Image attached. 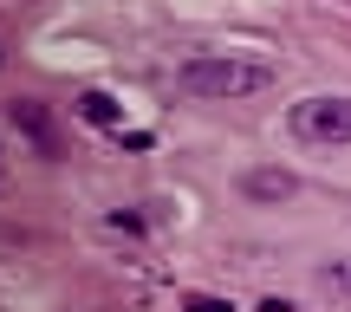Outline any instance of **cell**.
<instances>
[{
  "mask_svg": "<svg viewBox=\"0 0 351 312\" xmlns=\"http://www.w3.org/2000/svg\"><path fill=\"white\" fill-rule=\"evenodd\" d=\"M176 85L189 98H254V91L274 85V65L241 59V52H195V59L176 65Z\"/></svg>",
  "mask_w": 351,
  "mask_h": 312,
  "instance_id": "1",
  "label": "cell"
},
{
  "mask_svg": "<svg viewBox=\"0 0 351 312\" xmlns=\"http://www.w3.org/2000/svg\"><path fill=\"white\" fill-rule=\"evenodd\" d=\"M13 124H20V130H26V137H33V143H39L46 156L59 150V143H52V124H46V111H39L33 98H20V104H13Z\"/></svg>",
  "mask_w": 351,
  "mask_h": 312,
  "instance_id": "3",
  "label": "cell"
},
{
  "mask_svg": "<svg viewBox=\"0 0 351 312\" xmlns=\"http://www.w3.org/2000/svg\"><path fill=\"white\" fill-rule=\"evenodd\" d=\"M319 280H326L332 293H351V261H326V267H319Z\"/></svg>",
  "mask_w": 351,
  "mask_h": 312,
  "instance_id": "6",
  "label": "cell"
},
{
  "mask_svg": "<svg viewBox=\"0 0 351 312\" xmlns=\"http://www.w3.org/2000/svg\"><path fill=\"white\" fill-rule=\"evenodd\" d=\"M293 137L319 143V150L351 143V98H300L293 104Z\"/></svg>",
  "mask_w": 351,
  "mask_h": 312,
  "instance_id": "2",
  "label": "cell"
},
{
  "mask_svg": "<svg viewBox=\"0 0 351 312\" xmlns=\"http://www.w3.org/2000/svg\"><path fill=\"white\" fill-rule=\"evenodd\" d=\"M247 195H254V202H287V195H293V176H287V169H254V176H247Z\"/></svg>",
  "mask_w": 351,
  "mask_h": 312,
  "instance_id": "4",
  "label": "cell"
},
{
  "mask_svg": "<svg viewBox=\"0 0 351 312\" xmlns=\"http://www.w3.org/2000/svg\"><path fill=\"white\" fill-rule=\"evenodd\" d=\"M189 312H228L221 300H189Z\"/></svg>",
  "mask_w": 351,
  "mask_h": 312,
  "instance_id": "7",
  "label": "cell"
},
{
  "mask_svg": "<svg viewBox=\"0 0 351 312\" xmlns=\"http://www.w3.org/2000/svg\"><path fill=\"white\" fill-rule=\"evenodd\" d=\"M78 111H85L91 124H117V104L104 98V91H85V98H78Z\"/></svg>",
  "mask_w": 351,
  "mask_h": 312,
  "instance_id": "5",
  "label": "cell"
}]
</instances>
